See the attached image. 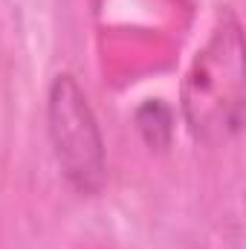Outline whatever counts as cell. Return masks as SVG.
Returning <instances> with one entry per match:
<instances>
[{
  "mask_svg": "<svg viewBox=\"0 0 246 249\" xmlns=\"http://www.w3.org/2000/svg\"><path fill=\"white\" fill-rule=\"evenodd\" d=\"M246 72L241 23L226 15L194 55L183 81V116L203 142H229L244 127Z\"/></svg>",
  "mask_w": 246,
  "mask_h": 249,
  "instance_id": "6da1fadb",
  "label": "cell"
},
{
  "mask_svg": "<svg viewBox=\"0 0 246 249\" xmlns=\"http://www.w3.org/2000/svg\"><path fill=\"white\" fill-rule=\"evenodd\" d=\"M47 127L64 180L81 194L105 186V142L96 113L72 75H58L47 99Z\"/></svg>",
  "mask_w": 246,
  "mask_h": 249,
  "instance_id": "7a4b0ae2",
  "label": "cell"
},
{
  "mask_svg": "<svg viewBox=\"0 0 246 249\" xmlns=\"http://www.w3.org/2000/svg\"><path fill=\"white\" fill-rule=\"evenodd\" d=\"M136 127L142 133V139L151 145V148H165L171 142V133H174V119H171V110L162 105V102H145L139 110H136Z\"/></svg>",
  "mask_w": 246,
  "mask_h": 249,
  "instance_id": "3957f363",
  "label": "cell"
}]
</instances>
